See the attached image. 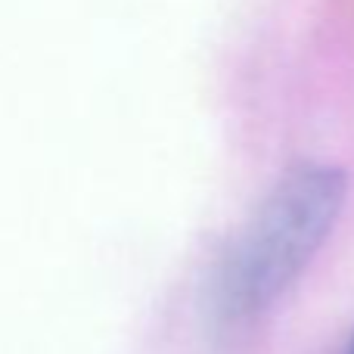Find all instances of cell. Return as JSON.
Instances as JSON below:
<instances>
[{
	"instance_id": "6da1fadb",
	"label": "cell",
	"mask_w": 354,
	"mask_h": 354,
	"mask_svg": "<svg viewBox=\"0 0 354 354\" xmlns=\"http://www.w3.org/2000/svg\"><path fill=\"white\" fill-rule=\"evenodd\" d=\"M345 202V168L333 162H301L289 168L230 252L221 289L227 314L249 320L270 311L333 236Z\"/></svg>"
},
{
	"instance_id": "7a4b0ae2",
	"label": "cell",
	"mask_w": 354,
	"mask_h": 354,
	"mask_svg": "<svg viewBox=\"0 0 354 354\" xmlns=\"http://www.w3.org/2000/svg\"><path fill=\"white\" fill-rule=\"evenodd\" d=\"M339 354H354V330H351L348 342H345V348H342V351H339Z\"/></svg>"
}]
</instances>
